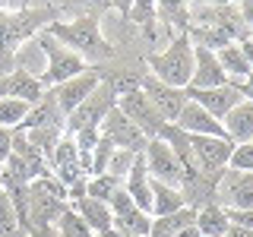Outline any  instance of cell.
<instances>
[{
    "mask_svg": "<svg viewBox=\"0 0 253 237\" xmlns=\"http://www.w3.org/2000/svg\"><path fill=\"white\" fill-rule=\"evenodd\" d=\"M44 32L51 38H57L60 44H67L70 51H76L89 67L101 60H111L114 57V44L101 35V26H98V16H76V19L63 22V19H54L51 26H44Z\"/></svg>",
    "mask_w": 253,
    "mask_h": 237,
    "instance_id": "6da1fadb",
    "label": "cell"
},
{
    "mask_svg": "<svg viewBox=\"0 0 253 237\" xmlns=\"http://www.w3.org/2000/svg\"><path fill=\"white\" fill-rule=\"evenodd\" d=\"M146 67H149V76H155L158 82L174 85V89H187L190 76H193V44H190L187 32L171 35L165 51L146 54Z\"/></svg>",
    "mask_w": 253,
    "mask_h": 237,
    "instance_id": "7a4b0ae2",
    "label": "cell"
},
{
    "mask_svg": "<svg viewBox=\"0 0 253 237\" xmlns=\"http://www.w3.org/2000/svg\"><path fill=\"white\" fill-rule=\"evenodd\" d=\"M35 41L44 54V70H42V76H38V82L44 85V92L54 89V85H60V82H67V79H73V76H79L83 70H89V63L79 57L76 51H70L57 38H51L44 29L35 35Z\"/></svg>",
    "mask_w": 253,
    "mask_h": 237,
    "instance_id": "3957f363",
    "label": "cell"
},
{
    "mask_svg": "<svg viewBox=\"0 0 253 237\" xmlns=\"http://www.w3.org/2000/svg\"><path fill=\"white\" fill-rule=\"evenodd\" d=\"M139 155H142V164H146V171H149L152 180H162V184H171V187L184 184V164H180L177 152H174L162 136L149 139Z\"/></svg>",
    "mask_w": 253,
    "mask_h": 237,
    "instance_id": "277c9868",
    "label": "cell"
},
{
    "mask_svg": "<svg viewBox=\"0 0 253 237\" xmlns=\"http://www.w3.org/2000/svg\"><path fill=\"white\" fill-rule=\"evenodd\" d=\"M114 101H117V92H114V85L105 82L101 79L98 82V89H95L89 98L79 105L73 114L67 117V126H63V133H76V130H89V126H95L98 130L101 120H105V114L111 108H114Z\"/></svg>",
    "mask_w": 253,
    "mask_h": 237,
    "instance_id": "5b68a950",
    "label": "cell"
},
{
    "mask_svg": "<svg viewBox=\"0 0 253 237\" xmlns=\"http://www.w3.org/2000/svg\"><path fill=\"white\" fill-rule=\"evenodd\" d=\"M117 111L126 117V120H133L139 126V133L146 139H158L162 136V130H165V120L155 114V108L149 105V98L142 95V89H126L117 95Z\"/></svg>",
    "mask_w": 253,
    "mask_h": 237,
    "instance_id": "8992f818",
    "label": "cell"
},
{
    "mask_svg": "<svg viewBox=\"0 0 253 237\" xmlns=\"http://www.w3.org/2000/svg\"><path fill=\"white\" fill-rule=\"evenodd\" d=\"M234 142L225 136H190V155H193L196 171L206 177H218L228 168Z\"/></svg>",
    "mask_w": 253,
    "mask_h": 237,
    "instance_id": "52a82bcc",
    "label": "cell"
},
{
    "mask_svg": "<svg viewBox=\"0 0 253 237\" xmlns=\"http://www.w3.org/2000/svg\"><path fill=\"white\" fill-rule=\"evenodd\" d=\"M215 202L221 209H253V171L225 168L215 180Z\"/></svg>",
    "mask_w": 253,
    "mask_h": 237,
    "instance_id": "ba28073f",
    "label": "cell"
},
{
    "mask_svg": "<svg viewBox=\"0 0 253 237\" xmlns=\"http://www.w3.org/2000/svg\"><path fill=\"white\" fill-rule=\"evenodd\" d=\"M139 89H142V95L149 98V105L155 108V114L162 117L165 123H174L180 117V111H184V105H187V89L165 85V82H158V79L149 76V73H142Z\"/></svg>",
    "mask_w": 253,
    "mask_h": 237,
    "instance_id": "9c48e42d",
    "label": "cell"
},
{
    "mask_svg": "<svg viewBox=\"0 0 253 237\" xmlns=\"http://www.w3.org/2000/svg\"><path fill=\"white\" fill-rule=\"evenodd\" d=\"M98 82H101V70L98 67H89V70H83L79 76L73 79H67V82H60V85H54V89H47L54 95V101H57V108L63 111V117H70L73 111L83 105L89 95L98 89Z\"/></svg>",
    "mask_w": 253,
    "mask_h": 237,
    "instance_id": "30bf717a",
    "label": "cell"
},
{
    "mask_svg": "<svg viewBox=\"0 0 253 237\" xmlns=\"http://www.w3.org/2000/svg\"><path fill=\"white\" fill-rule=\"evenodd\" d=\"M70 205L57 199V196L44 193L42 187L29 184V212H26V231H35V228H54L57 218L67 212Z\"/></svg>",
    "mask_w": 253,
    "mask_h": 237,
    "instance_id": "8fae6325",
    "label": "cell"
},
{
    "mask_svg": "<svg viewBox=\"0 0 253 237\" xmlns=\"http://www.w3.org/2000/svg\"><path fill=\"white\" fill-rule=\"evenodd\" d=\"M98 133L105 139H111L117 149H130V152H142L146 149V136L139 133V126L133 123V120H126V117L117 111V105L105 114V120H101V126H98Z\"/></svg>",
    "mask_w": 253,
    "mask_h": 237,
    "instance_id": "7c38bea8",
    "label": "cell"
},
{
    "mask_svg": "<svg viewBox=\"0 0 253 237\" xmlns=\"http://www.w3.org/2000/svg\"><path fill=\"white\" fill-rule=\"evenodd\" d=\"M187 98L196 101V105H200L206 114H212L215 120H225V114L237 101H244V95L237 92V85L225 82V85H215V89H187Z\"/></svg>",
    "mask_w": 253,
    "mask_h": 237,
    "instance_id": "4fadbf2b",
    "label": "cell"
},
{
    "mask_svg": "<svg viewBox=\"0 0 253 237\" xmlns=\"http://www.w3.org/2000/svg\"><path fill=\"white\" fill-rule=\"evenodd\" d=\"M174 126H177L180 133H187V136H225L221 120H215L212 114H206V111L190 98H187L184 111H180V117L174 120Z\"/></svg>",
    "mask_w": 253,
    "mask_h": 237,
    "instance_id": "5bb4252c",
    "label": "cell"
},
{
    "mask_svg": "<svg viewBox=\"0 0 253 237\" xmlns=\"http://www.w3.org/2000/svg\"><path fill=\"white\" fill-rule=\"evenodd\" d=\"M225 82H228V76L218 67L215 51L193 47V76H190L187 89H215V85H225Z\"/></svg>",
    "mask_w": 253,
    "mask_h": 237,
    "instance_id": "9a60e30c",
    "label": "cell"
},
{
    "mask_svg": "<svg viewBox=\"0 0 253 237\" xmlns=\"http://www.w3.org/2000/svg\"><path fill=\"white\" fill-rule=\"evenodd\" d=\"M42 95H44V85L35 76L22 73V70H13V73L0 76V98H19V101L35 105Z\"/></svg>",
    "mask_w": 253,
    "mask_h": 237,
    "instance_id": "2e32d148",
    "label": "cell"
},
{
    "mask_svg": "<svg viewBox=\"0 0 253 237\" xmlns=\"http://www.w3.org/2000/svg\"><path fill=\"white\" fill-rule=\"evenodd\" d=\"M225 139H231L234 146H241V142H253V101H237V105L225 114Z\"/></svg>",
    "mask_w": 253,
    "mask_h": 237,
    "instance_id": "e0dca14e",
    "label": "cell"
},
{
    "mask_svg": "<svg viewBox=\"0 0 253 237\" xmlns=\"http://www.w3.org/2000/svg\"><path fill=\"white\" fill-rule=\"evenodd\" d=\"M35 126H51V130H63V126H67V117H63V111L57 108V101H54L51 92H44L26 114L22 130H35Z\"/></svg>",
    "mask_w": 253,
    "mask_h": 237,
    "instance_id": "ac0fdd59",
    "label": "cell"
},
{
    "mask_svg": "<svg viewBox=\"0 0 253 237\" xmlns=\"http://www.w3.org/2000/svg\"><path fill=\"white\" fill-rule=\"evenodd\" d=\"M124 190L130 193V199L136 209L149 212L152 209V177H149L146 164H142V155L136 158V164H133V171L124 177Z\"/></svg>",
    "mask_w": 253,
    "mask_h": 237,
    "instance_id": "d6986e66",
    "label": "cell"
},
{
    "mask_svg": "<svg viewBox=\"0 0 253 237\" xmlns=\"http://www.w3.org/2000/svg\"><path fill=\"white\" fill-rule=\"evenodd\" d=\"M184 193L180 187H171V184H162V180H152V209L149 215L152 218H162V215H174V212L184 209Z\"/></svg>",
    "mask_w": 253,
    "mask_h": 237,
    "instance_id": "ffe728a7",
    "label": "cell"
},
{
    "mask_svg": "<svg viewBox=\"0 0 253 237\" xmlns=\"http://www.w3.org/2000/svg\"><path fill=\"white\" fill-rule=\"evenodd\" d=\"M193 225H196V231L203 237H225L231 221H228V212L221 209L218 202H209V205H200V209H196Z\"/></svg>",
    "mask_w": 253,
    "mask_h": 237,
    "instance_id": "44dd1931",
    "label": "cell"
},
{
    "mask_svg": "<svg viewBox=\"0 0 253 237\" xmlns=\"http://www.w3.org/2000/svg\"><path fill=\"white\" fill-rule=\"evenodd\" d=\"M215 60H218V67L225 70V76H228V82H231V85H241L244 79L250 76V67H247V60H244L241 44H237V41L218 47V51H215Z\"/></svg>",
    "mask_w": 253,
    "mask_h": 237,
    "instance_id": "7402d4cb",
    "label": "cell"
},
{
    "mask_svg": "<svg viewBox=\"0 0 253 237\" xmlns=\"http://www.w3.org/2000/svg\"><path fill=\"white\" fill-rule=\"evenodd\" d=\"M70 209H73L76 215L83 218V221H85V225L92 228L95 234L108 231V228H111V221H114V215H111V209H108V202L89 199V196H83V199H79V202H73Z\"/></svg>",
    "mask_w": 253,
    "mask_h": 237,
    "instance_id": "603a6c76",
    "label": "cell"
},
{
    "mask_svg": "<svg viewBox=\"0 0 253 237\" xmlns=\"http://www.w3.org/2000/svg\"><path fill=\"white\" fill-rule=\"evenodd\" d=\"M155 19H162L171 29V35L187 32L190 26V6L187 0H155Z\"/></svg>",
    "mask_w": 253,
    "mask_h": 237,
    "instance_id": "cb8c5ba5",
    "label": "cell"
},
{
    "mask_svg": "<svg viewBox=\"0 0 253 237\" xmlns=\"http://www.w3.org/2000/svg\"><path fill=\"white\" fill-rule=\"evenodd\" d=\"M111 228L126 234V237H146L149 228H152V215L142 212V209H130V212H124V215H114Z\"/></svg>",
    "mask_w": 253,
    "mask_h": 237,
    "instance_id": "d4e9b609",
    "label": "cell"
},
{
    "mask_svg": "<svg viewBox=\"0 0 253 237\" xmlns=\"http://www.w3.org/2000/svg\"><path fill=\"white\" fill-rule=\"evenodd\" d=\"M19 130H22V126H19ZM22 133H26L29 146L35 149L44 161H47V155L54 152V146H57L60 136H63V130H51V126H35V130H22Z\"/></svg>",
    "mask_w": 253,
    "mask_h": 237,
    "instance_id": "484cf974",
    "label": "cell"
},
{
    "mask_svg": "<svg viewBox=\"0 0 253 237\" xmlns=\"http://www.w3.org/2000/svg\"><path fill=\"white\" fill-rule=\"evenodd\" d=\"M29 101H19V98H0V126L3 130H19L26 123V114H29Z\"/></svg>",
    "mask_w": 253,
    "mask_h": 237,
    "instance_id": "4316f807",
    "label": "cell"
},
{
    "mask_svg": "<svg viewBox=\"0 0 253 237\" xmlns=\"http://www.w3.org/2000/svg\"><path fill=\"white\" fill-rule=\"evenodd\" d=\"M67 164H79V149H76L73 136H67V133H63L60 142L54 146V152L47 155V168L57 171V168H67ZM83 171H85V168H83Z\"/></svg>",
    "mask_w": 253,
    "mask_h": 237,
    "instance_id": "83f0119b",
    "label": "cell"
},
{
    "mask_svg": "<svg viewBox=\"0 0 253 237\" xmlns=\"http://www.w3.org/2000/svg\"><path fill=\"white\" fill-rule=\"evenodd\" d=\"M121 184L124 180L111 177V174H95V177L85 180V196H89V199H98V202H108L111 193H114Z\"/></svg>",
    "mask_w": 253,
    "mask_h": 237,
    "instance_id": "f1b7e54d",
    "label": "cell"
},
{
    "mask_svg": "<svg viewBox=\"0 0 253 237\" xmlns=\"http://www.w3.org/2000/svg\"><path fill=\"white\" fill-rule=\"evenodd\" d=\"M54 228H57V237H95V231H92V228H89L83 218L76 215L73 209H67V212H63V215L57 218V225H54Z\"/></svg>",
    "mask_w": 253,
    "mask_h": 237,
    "instance_id": "f546056e",
    "label": "cell"
},
{
    "mask_svg": "<svg viewBox=\"0 0 253 237\" xmlns=\"http://www.w3.org/2000/svg\"><path fill=\"white\" fill-rule=\"evenodd\" d=\"M136 158H139V152H130V149H114V155H111V161H108V171H105V174H111V177H117V180H124L126 174L133 171Z\"/></svg>",
    "mask_w": 253,
    "mask_h": 237,
    "instance_id": "4dcf8cb0",
    "label": "cell"
},
{
    "mask_svg": "<svg viewBox=\"0 0 253 237\" xmlns=\"http://www.w3.org/2000/svg\"><path fill=\"white\" fill-rule=\"evenodd\" d=\"M13 231H19V218H16V209H13L10 196L0 190V237H6Z\"/></svg>",
    "mask_w": 253,
    "mask_h": 237,
    "instance_id": "1f68e13d",
    "label": "cell"
},
{
    "mask_svg": "<svg viewBox=\"0 0 253 237\" xmlns=\"http://www.w3.org/2000/svg\"><path fill=\"white\" fill-rule=\"evenodd\" d=\"M228 168H237V171H253V142H241V146H234V149H231Z\"/></svg>",
    "mask_w": 253,
    "mask_h": 237,
    "instance_id": "d6a6232c",
    "label": "cell"
},
{
    "mask_svg": "<svg viewBox=\"0 0 253 237\" xmlns=\"http://www.w3.org/2000/svg\"><path fill=\"white\" fill-rule=\"evenodd\" d=\"M130 22H139L142 29L149 26V22H155V0H133L130 6V16H126Z\"/></svg>",
    "mask_w": 253,
    "mask_h": 237,
    "instance_id": "836d02e7",
    "label": "cell"
},
{
    "mask_svg": "<svg viewBox=\"0 0 253 237\" xmlns=\"http://www.w3.org/2000/svg\"><path fill=\"white\" fill-rule=\"evenodd\" d=\"M67 136H73V142H76V149H79V155H89L92 149L98 146L101 133L95 130V126H89V130H76V133H67Z\"/></svg>",
    "mask_w": 253,
    "mask_h": 237,
    "instance_id": "e575fe53",
    "label": "cell"
},
{
    "mask_svg": "<svg viewBox=\"0 0 253 237\" xmlns=\"http://www.w3.org/2000/svg\"><path fill=\"white\" fill-rule=\"evenodd\" d=\"M108 209H111V215H124V212H130V209H136L133 205V199H130V193L124 190V184L111 193V199H108Z\"/></svg>",
    "mask_w": 253,
    "mask_h": 237,
    "instance_id": "d590c367",
    "label": "cell"
},
{
    "mask_svg": "<svg viewBox=\"0 0 253 237\" xmlns=\"http://www.w3.org/2000/svg\"><path fill=\"white\" fill-rule=\"evenodd\" d=\"M228 212V221L237 228H250L253 231V209H225Z\"/></svg>",
    "mask_w": 253,
    "mask_h": 237,
    "instance_id": "8d00e7d4",
    "label": "cell"
},
{
    "mask_svg": "<svg viewBox=\"0 0 253 237\" xmlns=\"http://www.w3.org/2000/svg\"><path fill=\"white\" fill-rule=\"evenodd\" d=\"M10 155H13V130L0 126V161H6Z\"/></svg>",
    "mask_w": 253,
    "mask_h": 237,
    "instance_id": "74e56055",
    "label": "cell"
},
{
    "mask_svg": "<svg viewBox=\"0 0 253 237\" xmlns=\"http://www.w3.org/2000/svg\"><path fill=\"white\" fill-rule=\"evenodd\" d=\"M237 13H241V22L253 32V0H237Z\"/></svg>",
    "mask_w": 253,
    "mask_h": 237,
    "instance_id": "f35d334b",
    "label": "cell"
},
{
    "mask_svg": "<svg viewBox=\"0 0 253 237\" xmlns=\"http://www.w3.org/2000/svg\"><path fill=\"white\" fill-rule=\"evenodd\" d=\"M241 54H244V60H247V67H250V76H253V35H247V38H241Z\"/></svg>",
    "mask_w": 253,
    "mask_h": 237,
    "instance_id": "ab89813d",
    "label": "cell"
},
{
    "mask_svg": "<svg viewBox=\"0 0 253 237\" xmlns=\"http://www.w3.org/2000/svg\"><path fill=\"white\" fill-rule=\"evenodd\" d=\"M237 3V0H187V6H228Z\"/></svg>",
    "mask_w": 253,
    "mask_h": 237,
    "instance_id": "60d3db41",
    "label": "cell"
},
{
    "mask_svg": "<svg viewBox=\"0 0 253 237\" xmlns=\"http://www.w3.org/2000/svg\"><path fill=\"white\" fill-rule=\"evenodd\" d=\"M237 92H241L247 101H253V76H247V79H244V82L237 85Z\"/></svg>",
    "mask_w": 253,
    "mask_h": 237,
    "instance_id": "b9f144b4",
    "label": "cell"
},
{
    "mask_svg": "<svg viewBox=\"0 0 253 237\" xmlns=\"http://www.w3.org/2000/svg\"><path fill=\"white\" fill-rule=\"evenodd\" d=\"M111 6H114V10H117V13H121L124 19H126V16H130V6H133V0H111Z\"/></svg>",
    "mask_w": 253,
    "mask_h": 237,
    "instance_id": "7bdbcfd3",
    "label": "cell"
},
{
    "mask_svg": "<svg viewBox=\"0 0 253 237\" xmlns=\"http://www.w3.org/2000/svg\"><path fill=\"white\" fill-rule=\"evenodd\" d=\"M225 237H253V231H250V228H237V225H228Z\"/></svg>",
    "mask_w": 253,
    "mask_h": 237,
    "instance_id": "ee69618b",
    "label": "cell"
},
{
    "mask_svg": "<svg viewBox=\"0 0 253 237\" xmlns=\"http://www.w3.org/2000/svg\"><path fill=\"white\" fill-rule=\"evenodd\" d=\"M29 237H57V228H35L29 231Z\"/></svg>",
    "mask_w": 253,
    "mask_h": 237,
    "instance_id": "f6af8a7d",
    "label": "cell"
},
{
    "mask_svg": "<svg viewBox=\"0 0 253 237\" xmlns=\"http://www.w3.org/2000/svg\"><path fill=\"white\" fill-rule=\"evenodd\" d=\"M174 237H203V234L196 231V225H187V228H180V231L174 234Z\"/></svg>",
    "mask_w": 253,
    "mask_h": 237,
    "instance_id": "bcb514c9",
    "label": "cell"
},
{
    "mask_svg": "<svg viewBox=\"0 0 253 237\" xmlns=\"http://www.w3.org/2000/svg\"><path fill=\"white\" fill-rule=\"evenodd\" d=\"M95 237H126L121 231H114V228H108V231H101V234H95Z\"/></svg>",
    "mask_w": 253,
    "mask_h": 237,
    "instance_id": "7dc6e473",
    "label": "cell"
},
{
    "mask_svg": "<svg viewBox=\"0 0 253 237\" xmlns=\"http://www.w3.org/2000/svg\"><path fill=\"white\" fill-rule=\"evenodd\" d=\"M6 237H29V231H22V228H19V231H13V234H6Z\"/></svg>",
    "mask_w": 253,
    "mask_h": 237,
    "instance_id": "c3c4849f",
    "label": "cell"
},
{
    "mask_svg": "<svg viewBox=\"0 0 253 237\" xmlns=\"http://www.w3.org/2000/svg\"><path fill=\"white\" fill-rule=\"evenodd\" d=\"M0 190H3V187H0Z\"/></svg>",
    "mask_w": 253,
    "mask_h": 237,
    "instance_id": "681fc988",
    "label": "cell"
},
{
    "mask_svg": "<svg viewBox=\"0 0 253 237\" xmlns=\"http://www.w3.org/2000/svg\"><path fill=\"white\" fill-rule=\"evenodd\" d=\"M250 35H253V32H250Z\"/></svg>",
    "mask_w": 253,
    "mask_h": 237,
    "instance_id": "f907efd6",
    "label": "cell"
}]
</instances>
